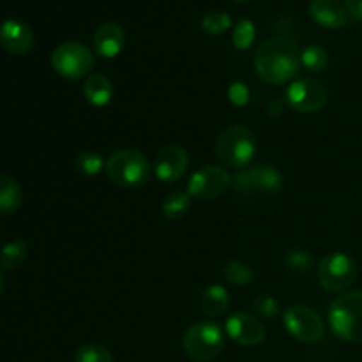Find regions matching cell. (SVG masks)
I'll return each instance as SVG.
<instances>
[{"label":"cell","instance_id":"obj_1","mask_svg":"<svg viewBox=\"0 0 362 362\" xmlns=\"http://www.w3.org/2000/svg\"><path fill=\"white\" fill-rule=\"evenodd\" d=\"M299 49L285 37L269 39L257 49V55H255L257 73L267 83H286L299 73Z\"/></svg>","mask_w":362,"mask_h":362},{"label":"cell","instance_id":"obj_2","mask_svg":"<svg viewBox=\"0 0 362 362\" xmlns=\"http://www.w3.org/2000/svg\"><path fill=\"white\" fill-rule=\"evenodd\" d=\"M257 152V136L246 126H230L216 140V156L228 168L244 170Z\"/></svg>","mask_w":362,"mask_h":362},{"label":"cell","instance_id":"obj_3","mask_svg":"<svg viewBox=\"0 0 362 362\" xmlns=\"http://www.w3.org/2000/svg\"><path fill=\"white\" fill-rule=\"evenodd\" d=\"M329 324L343 341L362 345V292L339 296L329 308Z\"/></svg>","mask_w":362,"mask_h":362},{"label":"cell","instance_id":"obj_4","mask_svg":"<svg viewBox=\"0 0 362 362\" xmlns=\"http://www.w3.org/2000/svg\"><path fill=\"white\" fill-rule=\"evenodd\" d=\"M106 175L120 187H138L148 182L152 166L141 152L133 148H120L106 161Z\"/></svg>","mask_w":362,"mask_h":362},{"label":"cell","instance_id":"obj_5","mask_svg":"<svg viewBox=\"0 0 362 362\" xmlns=\"http://www.w3.org/2000/svg\"><path fill=\"white\" fill-rule=\"evenodd\" d=\"M182 346L194 361H212L225 350V331L216 322H197L186 331Z\"/></svg>","mask_w":362,"mask_h":362},{"label":"cell","instance_id":"obj_6","mask_svg":"<svg viewBox=\"0 0 362 362\" xmlns=\"http://www.w3.org/2000/svg\"><path fill=\"white\" fill-rule=\"evenodd\" d=\"M52 67L62 78L81 80L94 67V53L78 41L62 42L53 49Z\"/></svg>","mask_w":362,"mask_h":362},{"label":"cell","instance_id":"obj_7","mask_svg":"<svg viewBox=\"0 0 362 362\" xmlns=\"http://www.w3.org/2000/svg\"><path fill=\"white\" fill-rule=\"evenodd\" d=\"M317 276L327 292H343L356 281L357 265L349 255L331 253L320 260Z\"/></svg>","mask_w":362,"mask_h":362},{"label":"cell","instance_id":"obj_8","mask_svg":"<svg viewBox=\"0 0 362 362\" xmlns=\"http://www.w3.org/2000/svg\"><path fill=\"white\" fill-rule=\"evenodd\" d=\"M283 320H285V327L290 332V336H293L299 341L315 343L324 338V320L311 308L303 306V304L288 308L285 311Z\"/></svg>","mask_w":362,"mask_h":362},{"label":"cell","instance_id":"obj_9","mask_svg":"<svg viewBox=\"0 0 362 362\" xmlns=\"http://www.w3.org/2000/svg\"><path fill=\"white\" fill-rule=\"evenodd\" d=\"M232 184V177L221 166H204L191 175L187 194L198 200H214Z\"/></svg>","mask_w":362,"mask_h":362},{"label":"cell","instance_id":"obj_10","mask_svg":"<svg viewBox=\"0 0 362 362\" xmlns=\"http://www.w3.org/2000/svg\"><path fill=\"white\" fill-rule=\"evenodd\" d=\"M235 187L240 193H278L283 187V175L272 165H257L250 170H240L235 179Z\"/></svg>","mask_w":362,"mask_h":362},{"label":"cell","instance_id":"obj_11","mask_svg":"<svg viewBox=\"0 0 362 362\" xmlns=\"http://www.w3.org/2000/svg\"><path fill=\"white\" fill-rule=\"evenodd\" d=\"M286 101L300 113H315L327 103V90L317 80L293 81L286 90Z\"/></svg>","mask_w":362,"mask_h":362},{"label":"cell","instance_id":"obj_12","mask_svg":"<svg viewBox=\"0 0 362 362\" xmlns=\"http://www.w3.org/2000/svg\"><path fill=\"white\" fill-rule=\"evenodd\" d=\"M228 338L243 346H257L265 339V327L258 318L247 313H233L225 324Z\"/></svg>","mask_w":362,"mask_h":362},{"label":"cell","instance_id":"obj_13","mask_svg":"<svg viewBox=\"0 0 362 362\" xmlns=\"http://www.w3.org/2000/svg\"><path fill=\"white\" fill-rule=\"evenodd\" d=\"M187 165H189L187 152L179 145H168L156 156L154 173L163 182H175L184 175Z\"/></svg>","mask_w":362,"mask_h":362},{"label":"cell","instance_id":"obj_14","mask_svg":"<svg viewBox=\"0 0 362 362\" xmlns=\"http://www.w3.org/2000/svg\"><path fill=\"white\" fill-rule=\"evenodd\" d=\"M0 46L13 55H25L34 48V32L27 23L11 18L0 25Z\"/></svg>","mask_w":362,"mask_h":362},{"label":"cell","instance_id":"obj_15","mask_svg":"<svg viewBox=\"0 0 362 362\" xmlns=\"http://www.w3.org/2000/svg\"><path fill=\"white\" fill-rule=\"evenodd\" d=\"M310 16L317 25L325 28H341L349 21V11L339 0H313L310 4Z\"/></svg>","mask_w":362,"mask_h":362},{"label":"cell","instance_id":"obj_16","mask_svg":"<svg viewBox=\"0 0 362 362\" xmlns=\"http://www.w3.org/2000/svg\"><path fill=\"white\" fill-rule=\"evenodd\" d=\"M126 46V32L117 23H103L94 34V48L103 59H113Z\"/></svg>","mask_w":362,"mask_h":362},{"label":"cell","instance_id":"obj_17","mask_svg":"<svg viewBox=\"0 0 362 362\" xmlns=\"http://www.w3.org/2000/svg\"><path fill=\"white\" fill-rule=\"evenodd\" d=\"M23 202V191L20 184L9 175L0 173V216H9L20 209Z\"/></svg>","mask_w":362,"mask_h":362},{"label":"cell","instance_id":"obj_18","mask_svg":"<svg viewBox=\"0 0 362 362\" xmlns=\"http://www.w3.org/2000/svg\"><path fill=\"white\" fill-rule=\"evenodd\" d=\"M83 94L87 101L94 106H105L112 101L113 87L112 81L105 74H92L83 85Z\"/></svg>","mask_w":362,"mask_h":362},{"label":"cell","instance_id":"obj_19","mask_svg":"<svg viewBox=\"0 0 362 362\" xmlns=\"http://www.w3.org/2000/svg\"><path fill=\"white\" fill-rule=\"evenodd\" d=\"M230 297L225 286L212 285L205 288V292L200 297V306L207 317H219L228 310Z\"/></svg>","mask_w":362,"mask_h":362},{"label":"cell","instance_id":"obj_20","mask_svg":"<svg viewBox=\"0 0 362 362\" xmlns=\"http://www.w3.org/2000/svg\"><path fill=\"white\" fill-rule=\"evenodd\" d=\"M25 258H27V244L21 239H16L6 244L0 251V267L6 271H13L23 264Z\"/></svg>","mask_w":362,"mask_h":362},{"label":"cell","instance_id":"obj_21","mask_svg":"<svg viewBox=\"0 0 362 362\" xmlns=\"http://www.w3.org/2000/svg\"><path fill=\"white\" fill-rule=\"evenodd\" d=\"M191 207V197L182 191L172 193L165 202H163V216L168 219H180L186 216V212Z\"/></svg>","mask_w":362,"mask_h":362},{"label":"cell","instance_id":"obj_22","mask_svg":"<svg viewBox=\"0 0 362 362\" xmlns=\"http://www.w3.org/2000/svg\"><path fill=\"white\" fill-rule=\"evenodd\" d=\"M230 27H232V18L221 11H212L202 18V28L211 35H221Z\"/></svg>","mask_w":362,"mask_h":362},{"label":"cell","instance_id":"obj_23","mask_svg":"<svg viewBox=\"0 0 362 362\" xmlns=\"http://www.w3.org/2000/svg\"><path fill=\"white\" fill-rule=\"evenodd\" d=\"M74 166H76L78 172L85 177H94L98 175L103 168H106L101 156H99L98 152H92V151L81 152V154L76 158Z\"/></svg>","mask_w":362,"mask_h":362},{"label":"cell","instance_id":"obj_24","mask_svg":"<svg viewBox=\"0 0 362 362\" xmlns=\"http://www.w3.org/2000/svg\"><path fill=\"white\" fill-rule=\"evenodd\" d=\"M257 37V27L251 20H240L233 28L232 41L237 49H247Z\"/></svg>","mask_w":362,"mask_h":362},{"label":"cell","instance_id":"obj_25","mask_svg":"<svg viewBox=\"0 0 362 362\" xmlns=\"http://www.w3.org/2000/svg\"><path fill=\"white\" fill-rule=\"evenodd\" d=\"M74 362H113V359L112 354L105 346L98 345V343H87L78 349Z\"/></svg>","mask_w":362,"mask_h":362},{"label":"cell","instance_id":"obj_26","mask_svg":"<svg viewBox=\"0 0 362 362\" xmlns=\"http://www.w3.org/2000/svg\"><path fill=\"white\" fill-rule=\"evenodd\" d=\"M223 274H225V278L232 285H247L251 281V278H253V271H251L250 265L239 260L230 262L225 267V271H223Z\"/></svg>","mask_w":362,"mask_h":362},{"label":"cell","instance_id":"obj_27","mask_svg":"<svg viewBox=\"0 0 362 362\" xmlns=\"http://www.w3.org/2000/svg\"><path fill=\"white\" fill-rule=\"evenodd\" d=\"M300 60L304 66L311 71H322L327 67L329 57L324 48L320 46H308L303 53H300Z\"/></svg>","mask_w":362,"mask_h":362},{"label":"cell","instance_id":"obj_28","mask_svg":"<svg viewBox=\"0 0 362 362\" xmlns=\"http://www.w3.org/2000/svg\"><path fill=\"white\" fill-rule=\"evenodd\" d=\"M253 310L265 318H274L281 313V306L278 300L267 293H260L253 299Z\"/></svg>","mask_w":362,"mask_h":362},{"label":"cell","instance_id":"obj_29","mask_svg":"<svg viewBox=\"0 0 362 362\" xmlns=\"http://www.w3.org/2000/svg\"><path fill=\"white\" fill-rule=\"evenodd\" d=\"M285 262H286V265L292 269V271L306 272L308 269L311 267V264H313V258H311V255L308 253L306 250L293 247V250H290L288 253H286Z\"/></svg>","mask_w":362,"mask_h":362},{"label":"cell","instance_id":"obj_30","mask_svg":"<svg viewBox=\"0 0 362 362\" xmlns=\"http://www.w3.org/2000/svg\"><path fill=\"white\" fill-rule=\"evenodd\" d=\"M228 99L235 106H246L250 103V88L243 81H233L228 87Z\"/></svg>","mask_w":362,"mask_h":362},{"label":"cell","instance_id":"obj_31","mask_svg":"<svg viewBox=\"0 0 362 362\" xmlns=\"http://www.w3.org/2000/svg\"><path fill=\"white\" fill-rule=\"evenodd\" d=\"M345 7L350 16L362 21V0H345Z\"/></svg>","mask_w":362,"mask_h":362},{"label":"cell","instance_id":"obj_32","mask_svg":"<svg viewBox=\"0 0 362 362\" xmlns=\"http://www.w3.org/2000/svg\"><path fill=\"white\" fill-rule=\"evenodd\" d=\"M283 110V105L279 101H272L271 105H269V113H272V115H276V113H279Z\"/></svg>","mask_w":362,"mask_h":362},{"label":"cell","instance_id":"obj_33","mask_svg":"<svg viewBox=\"0 0 362 362\" xmlns=\"http://www.w3.org/2000/svg\"><path fill=\"white\" fill-rule=\"evenodd\" d=\"M2 290H4V278L2 274H0V293H2Z\"/></svg>","mask_w":362,"mask_h":362},{"label":"cell","instance_id":"obj_34","mask_svg":"<svg viewBox=\"0 0 362 362\" xmlns=\"http://www.w3.org/2000/svg\"><path fill=\"white\" fill-rule=\"evenodd\" d=\"M233 2H240V4H243V2H247V0H233Z\"/></svg>","mask_w":362,"mask_h":362}]
</instances>
